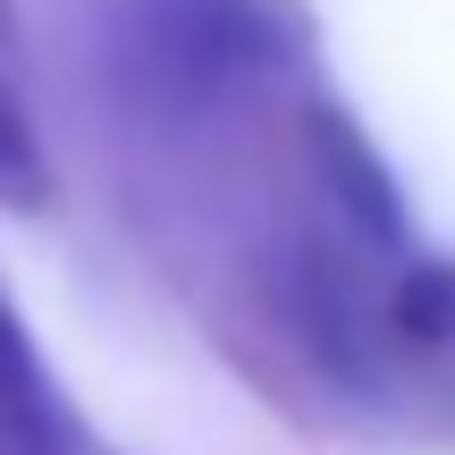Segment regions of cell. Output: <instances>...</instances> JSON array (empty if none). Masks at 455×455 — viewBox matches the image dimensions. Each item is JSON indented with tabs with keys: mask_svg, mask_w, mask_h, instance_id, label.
Instances as JSON below:
<instances>
[{
	"mask_svg": "<svg viewBox=\"0 0 455 455\" xmlns=\"http://www.w3.org/2000/svg\"><path fill=\"white\" fill-rule=\"evenodd\" d=\"M287 68L270 0H118L110 76L144 127H212Z\"/></svg>",
	"mask_w": 455,
	"mask_h": 455,
	"instance_id": "cell-1",
	"label": "cell"
},
{
	"mask_svg": "<svg viewBox=\"0 0 455 455\" xmlns=\"http://www.w3.org/2000/svg\"><path fill=\"white\" fill-rule=\"evenodd\" d=\"M0 455H118L68 405L60 371L43 363V346L9 295H0Z\"/></svg>",
	"mask_w": 455,
	"mask_h": 455,
	"instance_id": "cell-2",
	"label": "cell"
},
{
	"mask_svg": "<svg viewBox=\"0 0 455 455\" xmlns=\"http://www.w3.org/2000/svg\"><path fill=\"white\" fill-rule=\"evenodd\" d=\"M312 161H321V186H329V203H338V220H346V236H355V253L363 244H405V212H396V186H388V169L371 161V144H363L346 118H312Z\"/></svg>",
	"mask_w": 455,
	"mask_h": 455,
	"instance_id": "cell-3",
	"label": "cell"
},
{
	"mask_svg": "<svg viewBox=\"0 0 455 455\" xmlns=\"http://www.w3.org/2000/svg\"><path fill=\"white\" fill-rule=\"evenodd\" d=\"M379 329L413 355H455V253L396 261V278L379 287Z\"/></svg>",
	"mask_w": 455,
	"mask_h": 455,
	"instance_id": "cell-4",
	"label": "cell"
},
{
	"mask_svg": "<svg viewBox=\"0 0 455 455\" xmlns=\"http://www.w3.org/2000/svg\"><path fill=\"white\" fill-rule=\"evenodd\" d=\"M60 178H51V152L34 135V110L17 101L9 68H0V212H51Z\"/></svg>",
	"mask_w": 455,
	"mask_h": 455,
	"instance_id": "cell-5",
	"label": "cell"
},
{
	"mask_svg": "<svg viewBox=\"0 0 455 455\" xmlns=\"http://www.w3.org/2000/svg\"><path fill=\"white\" fill-rule=\"evenodd\" d=\"M0 60H9V0H0Z\"/></svg>",
	"mask_w": 455,
	"mask_h": 455,
	"instance_id": "cell-6",
	"label": "cell"
}]
</instances>
